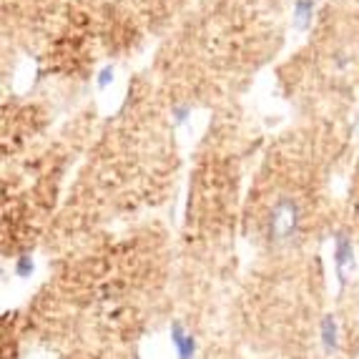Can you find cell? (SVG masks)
Wrapping results in <instances>:
<instances>
[{"label":"cell","mask_w":359,"mask_h":359,"mask_svg":"<svg viewBox=\"0 0 359 359\" xmlns=\"http://www.w3.org/2000/svg\"><path fill=\"white\" fill-rule=\"evenodd\" d=\"M299 206H297V201L289 196H279L274 201V206H271V214H269V226H266V231H269V239L271 241H289L297 233V229H299Z\"/></svg>","instance_id":"6da1fadb"},{"label":"cell","mask_w":359,"mask_h":359,"mask_svg":"<svg viewBox=\"0 0 359 359\" xmlns=\"http://www.w3.org/2000/svg\"><path fill=\"white\" fill-rule=\"evenodd\" d=\"M354 264H357V249H354L352 239L347 233H337L334 236V269L337 279L344 284L349 271H354Z\"/></svg>","instance_id":"7a4b0ae2"},{"label":"cell","mask_w":359,"mask_h":359,"mask_svg":"<svg viewBox=\"0 0 359 359\" xmlns=\"http://www.w3.org/2000/svg\"><path fill=\"white\" fill-rule=\"evenodd\" d=\"M168 339H171V347L176 352V359H196V337L186 330L181 319H174L171 327H168Z\"/></svg>","instance_id":"3957f363"},{"label":"cell","mask_w":359,"mask_h":359,"mask_svg":"<svg viewBox=\"0 0 359 359\" xmlns=\"http://www.w3.org/2000/svg\"><path fill=\"white\" fill-rule=\"evenodd\" d=\"M319 341H322V349L327 354L339 352V324H337L334 314H324L319 322Z\"/></svg>","instance_id":"277c9868"},{"label":"cell","mask_w":359,"mask_h":359,"mask_svg":"<svg viewBox=\"0 0 359 359\" xmlns=\"http://www.w3.org/2000/svg\"><path fill=\"white\" fill-rule=\"evenodd\" d=\"M314 13H317V0H294L292 6V28L304 33L314 23Z\"/></svg>","instance_id":"5b68a950"},{"label":"cell","mask_w":359,"mask_h":359,"mask_svg":"<svg viewBox=\"0 0 359 359\" xmlns=\"http://www.w3.org/2000/svg\"><path fill=\"white\" fill-rule=\"evenodd\" d=\"M13 271H15L18 279H30V276L36 274V259L30 257V254H20L13 262Z\"/></svg>","instance_id":"8992f818"},{"label":"cell","mask_w":359,"mask_h":359,"mask_svg":"<svg viewBox=\"0 0 359 359\" xmlns=\"http://www.w3.org/2000/svg\"><path fill=\"white\" fill-rule=\"evenodd\" d=\"M171 116H174V126H184L186 121H189V116H191V108L186 106V103H176L171 108Z\"/></svg>","instance_id":"52a82bcc"},{"label":"cell","mask_w":359,"mask_h":359,"mask_svg":"<svg viewBox=\"0 0 359 359\" xmlns=\"http://www.w3.org/2000/svg\"><path fill=\"white\" fill-rule=\"evenodd\" d=\"M96 83H98V88H101V90H106L108 86L114 83V66L101 68V73H98V78H96Z\"/></svg>","instance_id":"ba28073f"},{"label":"cell","mask_w":359,"mask_h":359,"mask_svg":"<svg viewBox=\"0 0 359 359\" xmlns=\"http://www.w3.org/2000/svg\"><path fill=\"white\" fill-rule=\"evenodd\" d=\"M357 257H359V241H357Z\"/></svg>","instance_id":"9c48e42d"}]
</instances>
